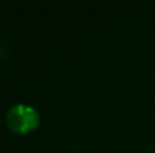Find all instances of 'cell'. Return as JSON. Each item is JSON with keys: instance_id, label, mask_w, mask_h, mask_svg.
<instances>
[{"instance_id": "cell-1", "label": "cell", "mask_w": 155, "mask_h": 153, "mask_svg": "<svg viewBox=\"0 0 155 153\" xmlns=\"http://www.w3.org/2000/svg\"><path fill=\"white\" fill-rule=\"evenodd\" d=\"M6 123L14 132H29L39 123V114L30 105L17 104L8 110Z\"/></svg>"}]
</instances>
